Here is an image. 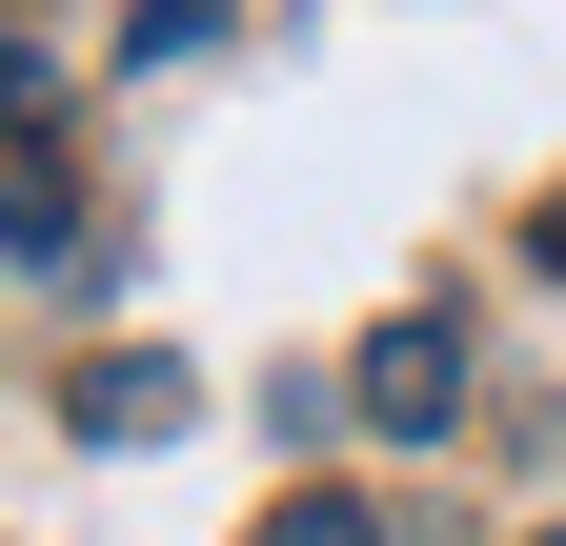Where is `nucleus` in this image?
<instances>
[{
  "instance_id": "1",
  "label": "nucleus",
  "mask_w": 566,
  "mask_h": 546,
  "mask_svg": "<svg viewBox=\"0 0 566 546\" xmlns=\"http://www.w3.org/2000/svg\"><path fill=\"white\" fill-rule=\"evenodd\" d=\"M344 405H365L385 445H446V426H465V345H446V324H385V345H365V385H344Z\"/></svg>"
},
{
  "instance_id": "2",
  "label": "nucleus",
  "mask_w": 566,
  "mask_h": 546,
  "mask_svg": "<svg viewBox=\"0 0 566 546\" xmlns=\"http://www.w3.org/2000/svg\"><path fill=\"white\" fill-rule=\"evenodd\" d=\"M182 405H202V385H182L163 345H142V365H82V445H182Z\"/></svg>"
},
{
  "instance_id": "3",
  "label": "nucleus",
  "mask_w": 566,
  "mask_h": 546,
  "mask_svg": "<svg viewBox=\"0 0 566 546\" xmlns=\"http://www.w3.org/2000/svg\"><path fill=\"white\" fill-rule=\"evenodd\" d=\"M263 546H385V526H365V506H324V486H304V506H263Z\"/></svg>"
},
{
  "instance_id": "4",
  "label": "nucleus",
  "mask_w": 566,
  "mask_h": 546,
  "mask_svg": "<svg viewBox=\"0 0 566 546\" xmlns=\"http://www.w3.org/2000/svg\"><path fill=\"white\" fill-rule=\"evenodd\" d=\"M546 546H566V526H546Z\"/></svg>"
}]
</instances>
